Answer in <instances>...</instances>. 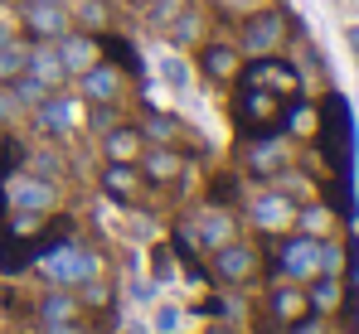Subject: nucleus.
Listing matches in <instances>:
<instances>
[{"label":"nucleus","instance_id":"f257e3e1","mask_svg":"<svg viewBox=\"0 0 359 334\" xmlns=\"http://www.w3.org/2000/svg\"><path fill=\"white\" fill-rule=\"evenodd\" d=\"M34 267H39V277L49 281V286H83L88 277L102 272V262H97L83 242H63V247H54V252H44Z\"/></svg>","mask_w":359,"mask_h":334},{"label":"nucleus","instance_id":"f03ea898","mask_svg":"<svg viewBox=\"0 0 359 334\" xmlns=\"http://www.w3.org/2000/svg\"><path fill=\"white\" fill-rule=\"evenodd\" d=\"M282 39H287V15H282V10H252V15L243 20V29H238V49L248 58L277 54Z\"/></svg>","mask_w":359,"mask_h":334},{"label":"nucleus","instance_id":"7ed1b4c3","mask_svg":"<svg viewBox=\"0 0 359 334\" xmlns=\"http://www.w3.org/2000/svg\"><path fill=\"white\" fill-rule=\"evenodd\" d=\"M277 272L287 281H311L320 277V237L311 232H292L277 242Z\"/></svg>","mask_w":359,"mask_h":334},{"label":"nucleus","instance_id":"20e7f679","mask_svg":"<svg viewBox=\"0 0 359 334\" xmlns=\"http://www.w3.org/2000/svg\"><path fill=\"white\" fill-rule=\"evenodd\" d=\"M5 204H10L15 214H54V204H59V189H54V179L20 174V179L5 189Z\"/></svg>","mask_w":359,"mask_h":334},{"label":"nucleus","instance_id":"39448f33","mask_svg":"<svg viewBox=\"0 0 359 334\" xmlns=\"http://www.w3.org/2000/svg\"><path fill=\"white\" fill-rule=\"evenodd\" d=\"M238 116H243V126H248V136H267L277 126V116H282V102H277V92L243 83L238 88Z\"/></svg>","mask_w":359,"mask_h":334},{"label":"nucleus","instance_id":"423d86ee","mask_svg":"<svg viewBox=\"0 0 359 334\" xmlns=\"http://www.w3.org/2000/svg\"><path fill=\"white\" fill-rule=\"evenodd\" d=\"M78 88H83V102H93V107H117L126 78H121L117 63H93L88 73H78Z\"/></svg>","mask_w":359,"mask_h":334},{"label":"nucleus","instance_id":"0eeeda50","mask_svg":"<svg viewBox=\"0 0 359 334\" xmlns=\"http://www.w3.org/2000/svg\"><path fill=\"white\" fill-rule=\"evenodd\" d=\"M243 83H248V88H267V92H282V97H292V92L301 88L297 68L277 63L272 54H267V58H252V63L243 68Z\"/></svg>","mask_w":359,"mask_h":334},{"label":"nucleus","instance_id":"6e6552de","mask_svg":"<svg viewBox=\"0 0 359 334\" xmlns=\"http://www.w3.org/2000/svg\"><path fill=\"white\" fill-rule=\"evenodd\" d=\"M214 272H219V281H248L252 272H257V252L248 247V242H224V247H214Z\"/></svg>","mask_w":359,"mask_h":334},{"label":"nucleus","instance_id":"1a4fd4ad","mask_svg":"<svg viewBox=\"0 0 359 334\" xmlns=\"http://www.w3.org/2000/svg\"><path fill=\"white\" fill-rule=\"evenodd\" d=\"M20 15H25V29H29V39H63L68 34V10L63 5H20Z\"/></svg>","mask_w":359,"mask_h":334},{"label":"nucleus","instance_id":"9d476101","mask_svg":"<svg viewBox=\"0 0 359 334\" xmlns=\"http://www.w3.org/2000/svg\"><path fill=\"white\" fill-rule=\"evenodd\" d=\"M73 121H78V102H73V97L49 92V97L34 107V126H39V131H49V136H68V131H73Z\"/></svg>","mask_w":359,"mask_h":334},{"label":"nucleus","instance_id":"9b49d317","mask_svg":"<svg viewBox=\"0 0 359 334\" xmlns=\"http://www.w3.org/2000/svg\"><path fill=\"white\" fill-rule=\"evenodd\" d=\"M54 49H59V63L68 78H78L97 63V39L93 34H63V39H54Z\"/></svg>","mask_w":359,"mask_h":334},{"label":"nucleus","instance_id":"f8f14e48","mask_svg":"<svg viewBox=\"0 0 359 334\" xmlns=\"http://www.w3.org/2000/svg\"><path fill=\"white\" fill-rule=\"evenodd\" d=\"M136 189H141V169H136V160H107V169H102V194L117 199V204H131Z\"/></svg>","mask_w":359,"mask_h":334},{"label":"nucleus","instance_id":"ddd939ff","mask_svg":"<svg viewBox=\"0 0 359 334\" xmlns=\"http://www.w3.org/2000/svg\"><path fill=\"white\" fill-rule=\"evenodd\" d=\"M252 223L267 228V232H277V228L297 223V204H292L282 189H277V194H257V199H252Z\"/></svg>","mask_w":359,"mask_h":334},{"label":"nucleus","instance_id":"4468645a","mask_svg":"<svg viewBox=\"0 0 359 334\" xmlns=\"http://www.w3.org/2000/svg\"><path fill=\"white\" fill-rule=\"evenodd\" d=\"M25 73H29V78H39L49 92H54L59 83H68V73H63V63H59V49H54L49 39L29 44V63H25Z\"/></svg>","mask_w":359,"mask_h":334},{"label":"nucleus","instance_id":"2eb2a0df","mask_svg":"<svg viewBox=\"0 0 359 334\" xmlns=\"http://www.w3.org/2000/svg\"><path fill=\"white\" fill-rule=\"evenodd\" d=\"M199 73H204V78H214V83L238 78V49H233V44H224V39L204 44V49H199Z\"/></svg>","mask_w":359,"mask_h":334},{"label":"nucleus","instance_id":"dca6fc26","mask_svg":"<svg viewBox=\"0 0 359 334\" xmlns=\"http://www.w3.org/2000/svg\"><path fill=\"white\" fill-rule=\"evenodd\" d=\"M136 160H141V174H146L151 184H165V179H175L180 169H184V155L170 151V146H151V151H141Z\"/></svg>","mask_w":359,"mask_h":334},{"label":"nucleus","instance_id":"f3484780","mask_svg":"<svg viewBox=\"0 0 359 334\" xmlns=\"http://www.w3.org/2000/svg\"><path fill=\"white\" fill-rule=\"evenodd\" d=\"M141 151H146L141 126H107V131H102V155H107V160H136Z\"/></svg>","mask_w":359,"mask_h":334},{"label":"nucleus","instance_id":"a211bd4d","mask_svg":"<svg viewBox=\"0 0 359 334\" xmlns=\"http://www.w3.org/2000/svg\"><path fill=\"white\" fill-rule=\"evenodd\" d=\"M194 228H199V242H204V247H224V242H233V232H238L233 214H229V209H214V204L199 214Z\"/></svg>","mask_w":359,"mask_h":334},{"label":"nucleus","instance_id":"6ab92c4d","mask_svg":"<svg viewBox=\"0 0 359 334\" xmlns=\"http://www.w3.org/2000/svg\"><path fill=\"white\" fill-rule=\"evenodd\" d=\"M282 165H287V155H282V141H277L272 131H267V136H257V141L248 146V169H252V174H262V179H267V174H277Z\"/></svg>","mask_w":359,"mask_h":334},{"label":"nucleus","instance_id":"aec40b11","mask_svg":"<svg viewBox=\"0 0 359 334\" xmlns=\"http://www.w3.org/2000/svg\"><path fill=\"white\" fill-rule=\"evenodd\" d=\"M78 315H83V300L68 295V286H54V291L39 300V320H44V325H68V320H78Z\"/></svg>","mask_w":359,"mask_h":334},{"label":"nucleus","instance_id":"412c9836","mask_svg":"<svg viewBox=\"0 0 359 334\" xmlns=\"http://www.w3.org/2000/svg\"><path fill=\"white\" fill-rule=\"evenodd\" d=\"M306 310H311L306 291H297V286H282V291H272V315H277V325H297Z\"/></svg>","mask_w":359,"mask_h":334},{"label":"nucleus","instance_id":"4be33fe9","mask_svg":"<svg viewBox=\"0 0 359 334\" xmlns=\"http://www.w3.org/2000/svg\"><path fill=\"white\" fill-rule=\"evenodd\" d=\"M306 300H311V310L316 315H325V310H335L340 305V277H311V291H306Z\"/></svg>","mask_w":359,"mask_h":334},{"label":"nucleus","instance_id":"5701e85b","mask_svg":"<svg viewBox=\"0 0 359 334\" xmlns=\"http://www.w3.org/2000/svg\"><path fill=\"white\" fill-rule=\"evenodd\" d=\"M25 63H29V44H20V39H5V44H0V83L20 78V73H25Z\"/></svg>","mask_w":359,"mask_h":334},{"label":"nucleus","instance_id":"b1692460","mask_svg":"<svg viewBox=\"0 0 359 334\" xmlns=\"http://www.w3.org/2000/svg\"><path fill=\"white\" fill-rule=\"evenodd\" d=\"M141 136H151V141L170 146V141L180 136V121L170 116V111H151V116H146V126H141Z\"/></svg>","mask_w":359,"mask_h":334},{"label":"nucleus","instance_id":"393cba45","mask_svg":"<svg viewBox=\"0 0 359 334\" xmlns=\"http://www.w3.org/2000/svg\"><path fill=\"white\" fill-rule=\"evenodd\" d=\"M297 223H301V232L325 237V232L335 228V214H330V209H297Z\"/></svg>","mask_w":359,"mask_h":334},{"label":"nucleus","instance_id":"a878e982","mask_svg":"<svg viewBox=\"0 0 359 334\" xmlns=\"http://www.w3.org/2000/svg\"><path fill=\"white\" fill-rule=\"evenodd\" d=\"M102 44H107V54L117 58V68H126L131 78H141V73H146V68H141V54H136V49H131L126 39H112V34H107Z\"/></svg>","mask_w":359,"mask_h":334},{"label":"nucleus","instance_id":"bb28decb","mask_svg":"<svg viewBox=\"0 0 359 334\" xmlns=\"http://www.w3.org/2000/svg\"><path fill=\"white\" fill-rule=\"evenodd\" d=\"M165 34H170V44H194V34H199V10H180Z\"/></svg>","mask_w":359,"mask_h":334},{"label":"nucleus","instance_id":"cd10ccee","mask_svg":"<svg viewBox=\"0 0 359 334\" xmlns=\"http://www.w3.org/2000/svg\"><path fill=\"white\" fill-rule=\"evenodd\" d=\"M161 83L175 88V92H184V88H189V63L175 58V54H165V58H161Z\"/></svg>","mask_w":359,"mask_h":334},{"label":"nucleus","instance_id":"c85d7f7f","mask_svg":"<svg viewBox=\"0 0 359 334\" xmlns=\"http://www.w3.org/2000/svg\"><path fill=\"white\" fill-rule=\"evenodd\" d=\"M238 174H219V179H214V184H209V204H214V209H229V204H233V199H238Z\"/></svg>","mask_w":359,"mask_h":334},{"label":"nucleus","instance_id":"c756f323","mask_svg":"<svg viewBox=\"0 0 359 334\" xmlns=\"http://www.w3.org/2000/svg\"><path fill=\"white\" fill-rule=\"evenodd\" d=\"M78 25H83V34H97V29L107 25V5H102V0H83V5H78Z\"/></svg>","mask_w":359,"mask_h":334},{"label":"nucleus","instance_id":"7c9ffc66","mask_svg":"<svg viewBox=\"0 0 359 334\" xmlns=\"http://www.w3.org/2000/svg\"><path fill=\"white\" fill-rule=\"evenodd\" d=\"M287 131H297V136H311V131H320V111L292 107V111H287Z\"/></svg>","mask_w":359,"mask_h":334},{"label":"nucleus","instance_id":"2f4dec72","mask_svg":"<svg viewBox=\"0 0 359 334\" xmlns=\"http://www.w3.org/2000/svg\"><path fill=\"white\" fill-rule=\"evenodd\" d=\"M340 267H345V247L330 242V237H320V272L325 277H340Z\"/></svg>","mask_w":359,"mask_h":334},{"label":"nucleus","instance_id":"473e14b6","mask_svg":"<svg viewBox=\"0 0 359 334\" xmlns=\"http://www.w3.org/2000/svg\"><path fill=\"white\" fill-rule=\"evenodd\" d=\"M78 300H83V310H102V305L112 300V291H107L97 277H88V281H83V295H78Z\"/></svg>","mask_w":359,"mask_h":334},{"label":"nucleus","instance_id":"72a5a7b5","mask_svg":"<svg viewBox=\"0 0 359 334\" xmlns=\"http://www.w3.org/2000/svg\"><path fill=\"white\" fill-rule=\"evenodd\" d=\"M175 15H180V0H151V10H146V20H151L156 29H170Z\"/></svg>","mask_w":359,"mask_h":334},{"label":"nucleus","instance_id":"f704fd0d","mask_svg":"<svg viewBox=\"0 0 359 334\" xmlns=\"http://www.w3.org/2000/svg\"><path fill=\"white\" fill-rule=\"evenodd\" d=\"M151 277H156V281L175 277V257H170V247H156V252H151Z\"/></svg>","mask_w":359,"mask_h":334},{"label":"nucleus","instance_id":"c9c22d12","mask_svg":"<svg viewBox=\"0 0 359 334\" xmlns=\"http://www.w3.org/2000/svg\"><path fill=\"white\" fill-rule=\"evenodd\" d=\"M29 174H39V179H54V174H59V155H49V151L29 155Z\"/></svg>","mask_w":359,"mask_h":334},{"label":"nucleus","instance_id":"e433bc0d","mask_svg":"<svg viewBox=\"0 0 359 334\" xmlns=\"http://www.w3.org/2000/svg\"><path fill=\"white\" fill-rule=\"evenodd\" d=\"M156 330H161V334H175L180 330V310H175V305H161V310H156Z\"/></svg>","mask_w":359,"mask_h":334},{"label":"nucleus","instance_id":"4c0bfd02","mask_svg":"<svg viewBox=\"0 0 359 334\" xmlns=\"http://www.w3.org/2000/svg\"><path fill=\"white\" fill-rule=\"evenodd\" d=\"M219 10H224V15H252L257 0H219Z\"/></svg>","mask_w":359,"mask_h":334},{"label":"nucleus","instance_id":"58836bf2","mask_svg":"<svg viewBox=\"0 0 359 334\" xmlns=\"http://www.w3.org/2000/svg\"><path fill=\"white\" fill-rule=\"evenodd\" d=\"M107 126H117V111L112 107H93V131H107Z\"/></svg>","mask_w":359,"mask_h":334},{"label":"nucleus","instance_id":"ea45409f","mask_svg":"<svg viewBox=\"0 0 359 334\" xmlns=\"http://www.w3.org/2000/svg\"><path fill=\"white\" fill-rule=\"evenodd\" d=\"M15 111H20V97H15V92H10V83H5V92H0V121H10Z\"/></svg>","mask_w":359,"mask_h":334},{"label":"nucleus","instance_id":"a19ab883","mask_svg":"<svg viewBox=\"0 0 359 334\" xmlns=\"http://www.w3.org/2000/svg\"><path fill=\"white\" fill-rule=\"evenodd\" d=\"M15 5H63V0H15Z\"/></svg>","mask_w":359,"mask_h":334},{"label":"nucleus","instance_id":"79ce46f5","mask_svg":"<svg viewBox=\"0 0 359 334\" xmlns=\"http://www.w3.org/2000/svg\"><path fill=\"white\" fill-rule=\"evenodd\" d=\"M5 39H15V34H10V25H5V20H0V44H5Z\"/></svg>","mask_w":359,"mask_h":334},{"label":"nucleus","instance_id":"37998d69","mask_svg":"<svg viewBox=\"0 0 359 334\" xmlns=\"http://www.w3.org/2000/svg\"><path fill=\"white\" fill-rule=\"evenodd\" d=\"M350 44H355V54H359V29H350Z\"/></svg>","mask_w":359,"mask_h":334},{"label":"nucleus","instance_id":"c03bdc74","mask_svg":"<svg viewBox=\"0 0 359 334\" xmlns=\"http://www.w3.org/2000/svg\"><path fill=\"white\" fill-rule=\"evenodd\" d=\"M0 214H5V194H0Z\"/></svg>","mask_w":359,"mask_h":334},{"label":"nucleus","instance_id":"a18cd8bd","mask_svg":"<svg viewBox=\"0 0 359 334\" xmlns=\"http://www.w3.org/2000/svg\"><path fill=\"white\" fill-rule=\"evenodd\" d=\"M0 141H5V131H0Z\"/></svg>","mask_w":359,"mask_h":334}]
</instances>
